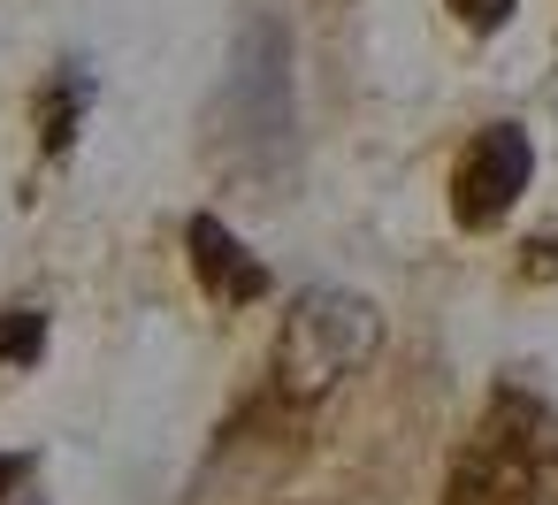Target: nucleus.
Returning <instances> with one entry per match:
<instances>
[{
  "mask_svg": "<svg viewBox=\"0 0 558 505\" xmlns=\"http://www.w3.org/2000/svg\"><path fill=\"white\" fill-rule=\"evenodd\" d=\"M527 169H535V154H527V139H520L512 123L482 131V139L459 154V177H451V215H459L466 230L505 223V215H512V200L527 192Z\"/></svg>",
  "mask_w": 558,
  "mask_h": 505,
  "instance_id": "2",
  "label": "nucleus"
},
{
  "mask_svg": "<svg viewBox=\"0 0 558 505\" xmlns=\"http://www.w3.org/2000/svg\"><path fill=\"white\" fill-rule=\"evenodd\" d=\"M16 474H24V459H0V490H9Z\"/></svg>",
  "mask_w": 558,
  "mask_h": 505,
  "instance_id": "6",
  "label": "nucleus"
},
{
  "mask_svg": "<svg viewBox=\"0 0 558 505\" xmlns=\"http://www.w3.org/2000/svg\"><path fill=\"white\" fill-rule=\"evenodd\" d=\"M451 16L474 24V32H497V24L512 16V0H451Z\"/></svg>",
  "mask_w": 558,
  "mask_h": 505,
  "instance_id": "5",
  "label": "nucleus"
},
{
  "mask_svg": "<svg viewBox=\"0 0 558 505\" xmlns=\"http://www.w3.org/2000/svg\"><path fill=\"white\" fill-rule=\"evenodd\" d=\"M527 482H535V436H505L489 421L451 482V505H527Z\"/></svg>",
  "mask_w": 558,
  "mask_h": 505,
  "instance_id": "3",
  "label": "nucleus"
},
{
  "mask_svg": "<svg viewBox=\"0 0 558 505\" xmlns=\"http://www.w3.org/2000/svg\"><path fill=\"white\" fill-rule=\"evenodd\" d=\"M367 352H375V306L352 291H306L276 329V390L306 406L337 390Z\"/></svg>",
  "mask_w": 558,
  "mask_h": 505,
  "instance_id": "1",
  "label": "nucleus"
},
{
  "mask_svg": "<svg viewBox=\"0 0 558 505\" xmlns=\"http://www.w3.org/2000/svg\"><path fill=\"white\" fill-rule=\"evenodd\" d=\"M192 268H199V284L215 291V299H260V261L215 223V215H192Z\"/></svg>",
  "mask_w": 558,
  "mask_h": 505,
  "instance_id": "4",
  "label": "nucleus"
}]
</instances>
